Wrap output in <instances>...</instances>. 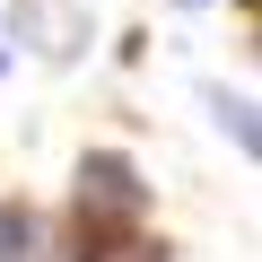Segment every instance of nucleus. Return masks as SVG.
<instances>
[{
  "mask_svg": "<svg viewBox=\"0 0 262 262\" xmlns=\"http://www.w3.org/2000/svg\"><path fill=\"white\" fill-rule=\"evenodd\" d=\"M79 219L88 227H122V219H140V175H131L114 149H96L79 166Z\"/></svg>",
  "mask_w": 262,
  "mask_h": 262,
  "instance_id": "1",
  "label": "nucleus"
},
{
  "mask_svg": "<svg viewBox=\"0 0 262 262\" xmlns=\"http://www.w3.org/2000/svg\"><path fill=\"white\" fill-rule=\"evenodd\" d=\"M88 262H166L158 245H114V253H88Z\"/></svg>",
  "mask_w": 262,
  "mask_h": 262,
  "instance_id": "2",
  "label": "nucleus"
}]
</instances>
